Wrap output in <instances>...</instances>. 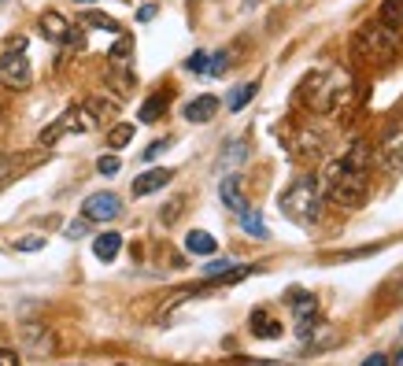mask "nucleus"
Wrapping results in <instances>:
<instances>
[{"mask_svg":"<svg viewBox=\"0 0 403 366\" xmlns=\"http://www.w3.org/2000/svg\"><path fill=\"white\" fill-rule=\"evenodd\" d=\"M367 189H370V170L367 167H355L344 156L329 163L326 170V192L333 204H344V207H359L367 200Z\"/></svg>","mask_w":403,"mask_h":366,"instance_id":"1","label":"nucleus"},{"mask_svg":"<svg viewBox=\"0 0 403 366\" xmlns=\"http://www.w3.org/2000/svg\"><path fill=\"white\" fill-rule=\"evenodd\" d=\"M396 52H399V30L385 26L381 19L377 23H367L352 41V56L359 63H370V67H385Z\"/></svg>","mask_w":403,"mask_h":366,"instance_id":"2","label":"nucleus"},{"mask_svg":"<svg viewBox=\"0 0 403 366\" xmlns=\"http://www.w3.org/2000/svg\"><path fill=\"white\" fill-rule=\"evenodd\" d=\"M282 214L296 226H311L322 214V189L311 174H300L285 192H282Z\"/></svg>","mask_w":403,"mask_h":366,"instance_id":"3","label":"nucleus"},{"mask_svg":"<svg viewBox=\"0 0 403 366\" xmlns=\"http://www.w3.org/2000/svg\"><path fill=\"white\" fill-rule=\"evenodd\" d=\"M304 93L311 97V107H318V112H333V107H337V104H341V100L352 93V78H348L344 71L311 74Z\"/></svg>","mask_w":403,"mask_h":366,"instance_id":"4","label":"nucleus"},{"mask_svg":"<svg viewBox=\"0 0 403 366\" xmlns=\"http://www.w3.org/2000/svg\"><path fill=\"white\" fill-rule=\"evenodd\" d=\"M23 49H26V41L15 37L4 49V56H0V78H4V85H11V89H26L30 85V59H26Z\"/></svg>","mask_w":403,"mask_h":366,"instance_id":"5","label":"nucleus"},{"mask_svg":"<svg viewBox=\"0 0 403 366\" xmlns=\"http://www.w3.org/2000/svg\"><path fill=\"white\" fill-rule=\"evenodd\" d=\"M93 126H96V115H89V107H71L67 115H59L49 130L41 134V144H52L63 134H86V130H93Z\"/></svg>","mask_w":403,"mask_h":366,"instance_id":"6","label":"nucleus"},{"mask_svg":"<svg viewBox=\"0 0 403 366\" xmlns=\"http://www.w3.org/2000/svg\"><path fill=\"white\" fill-rule=\"evenodd\" d=\"M81 214H86V222H111L122 214V200L115 192H93V197L81 204Z\"/></svg>","mask_w":403,"mask_h":366,"instance_id":"7","label":"nucleus"},{"mask_svg":"<svg viewBox=\"0 0 403 366\" xmlns=\"http://www.w3.org/2000/svg\"><path fill=\"white\" fill-rule=\"evenodd\" d=\"M377 159H381L385 170L399 167V159H403V122H392L385 130V137H381V144H377Z\"/></svg>","mask_w":403,"mask_h":366,"instance_id":"8","label":"nucleus"},{"mask_svg":"<svg viewBox=\"0 0 403 366\" xmlns=\"http://www.w3.org/2000/svg\"><path fill=\"white\" fill-rule=\"evenodd\" d=\"M41 37H49V41H67V45H81V37H78V30L63 19L59 11H45L41 15Z\"/></svg>","mask_w":403,"mask_h":366,"instance_id":"9","label":"nucleus"},{"mask_svg":"<svg viewBox=\"0 0 403 366\" xmlns=\"http://www.w3.org/2000/svg\"><path fill=\"white\" fill-rule=\"evenodd\" d=\"M171 178H174V170H166V167H152V170H144V174L134 178V197H148V192L163 189Z\"/></svg>","mask_w":403,"mask_h":366,"instance_id":"10","label":"nucleus"},{"mask_svg":"<svg viewBox=\"0 0 403 366\" xmlns=\"http://www.w3.org/2000/svg\"><path fill=\"white\" fill-rule=\"evenodd\" d=\"M219 197H222V204L229 207V211H244L248 207V200H244V185H241V174H226L222 178V185H219Z\"/></svg>","mask_w":403,"mask_h":366,"instance_id":"11","label":"nucleus"},{"mask_svg":"<svg viewBox=\"0 0 403 366\" xmlns=\"http://www.w3.org/2000/svg\"><path fill=\"white\" fill-rule=\"evenodd\" d=\"M215 112H219V97H211V93L185 104V119L189 122H207V119H215Z\"/></svg>","mask_w":403,"mask_h":366,"instance_id":"12","label":"nucleus"},{"mask_svg":"<svg viewBox=\"0 0 403 366\" xmlns=\"http://www.w3.org/2000/svg\"><path fill=\"white\" fill-rule=\"evenodd\" d=\"M252 333H256L259 340H278L282 337V322L270 318L267 311H252Z\"/></svg>","mask_w":403,"mask_h":366,"instance_id":"13","label":"nucleus"},{"mask_svg":"<svg viewBox=\"0 0 403 366\" xmlns=\"http://www.w3.org/2000/svg\"><path fill=\"white\" fill-rule=\"evenodd\" d=\"M119 248H122V233H100L96 241H93V255L100 263H111L115 255H119Z\"/></svg>","mask_w":403,"mask_h":366,"instance_id":"14","label":"nucleus"},{"mask_svg":"<svg viewBox=\"0 0 403 366\" xmlns=\"http://www.w3.org/2000/svg\"><path fill=\"white\" fill-rule=\"evenodd\" d=\"M185 248L193 252V255H215L219 241L207 229H193V233H185Z\"/></svg>","mask_w":403,"mask_h":366,"instance_id":"15","label":"nucleus"},{"mask_svg":"<svg viewBox=\"0 0 403 366\" xmlns=\"http://www.w3.org/2000/svg\"><path fill=\"white\" fill-rule=\"evenodd\" d=\"M289 304H292L296 318H311L314 315V296L304 292V289H289Z\"/></svg>","mask_w":403,"mask_h":366,"instance_id":"16","label":"nucleus"},{"mask_svg":"<svg viewBox=\"0 0 403 366\" xmlns=\"http://www.w3.org/2000/svg\"><path fill=\"white\" fill-rule=\"evenodd\" d=\"M241 226H244V233H252V237H256V241H263V237H270L267 233V222H263V214L259 211H241Z\"/></svg>","mask_w":403,"mask_h":366,"instance_id":"17","label":"nucleus"},{"mask_svg":"<svg viewBox=\"0 0 403 366\" xmlns=\"http://www.w3.org/2000/svg\"><path fill=\"white\" fill-rule=\"evenodd\" d=\"M256 89H259L256 81H244V85H237V89H233V93L226 97V107H229V112H241V107H244L252 97H256Z\"/></svg>","mask_w":403,"mask_h":366,"instance_id":"18","label":"nucleus"},{"mask_svg":"<svg viewBox=\"0 0 403 366\" xmlns=\"http://www.w3.org/2000/svg\"><path fill=\"white\" fill-rule=\"evenodd\" d=\"M381 23H385V26H403V0H385V4H381Z\"/></svg>","mask_w":403,"mask_h":366,"instance_id":"19","label":"nucleus"},{"mask_svg":"<svg viewBox=\"0 0 403 366\" xmlns=\"http://www.w3.org/2000/svg\"><path fill=\"white\" fill-rule=\"evenodd\" d=\"M163 112H166V97H163V93L148 97V100L141 104V122H156V119H159Z\"/></svg>","mask_w":403,"mask_h":366,"instance_id":"20","label":"nucleus"},{"mask_svg":"<svg viewBox=\"0 0 403 366\" xmlns=\"http://www.w3.org/2000/svg\"><path fill=\"white\" fill-rule=\"evenodd\" d=\"M81 23H86V26H96V30H108V34H119V30H122L111 15H100V11H86V15H81Z\"/></svg>","mask_w":403,"mask_h":366,"instance_id":"21","label":"nucleus"},{"mask_svg":"<svg viewBox=\"0 0 403 366\" xmlns=\"http://www.w3.org/2000/svg\"><path fill=\"white\" fill-rule=\"evenodd\" d=\"M130 141H134V126H130V122L111 126V134H108V144H111V148H126Z\"/></svg>","mask_w":403,"mask_h":366,"instance_id":"22","label":"nucleus"},{"mask_svg":"<svg viewBox=\"0 0 403 366\" xmlns=\"http://www.w3.org/2000/svg\"><path fill=\"white\" fill-rule=\"evenodd\" d=\"M244 152H248L244 141H229V152H226V159H222L219 167H226V170H229L233 163H241V159H244Z\"/></svg>","mask_w":403,"mask_h":366,"instance_id":"23","label":"nucleus"},{"mask_svg":"<svg viewBox=\"0 0 403 366\" xmlns=\"http://www.w3.org/2000/svg\"><path fill=\"white\" fill-rule=\"evenodd\" d=\"M226 67H229V52L207 56V74H226Z\"/></svg>","mask_w":403,"mask_h":366,"instance_id":"24","label":"nucleus"},{"mask_svg":"<svg viewBox=\"0 0 403 366\" xmlns=\"http://www.w3.org/2000/svg\"><path fill=\"white\" fill-rule=\"evenodd\" d=\"M207 56L211 52H193L185 59V71H193V74H207Z\"/></svg>","mask_w":403,"mask_h":366,"instance_id":"25","label":"nucleus"},{"mask_svg":"<svg viewBox=\"0 0 403 366\" xmlns=\"http://www.w3.org/2000/svg\"><path fill=\"white\" fill-rule=\"evenodd\" d=\"M233 267H237L233 259H215V263H207V267H204V274H207V277H222V274H229Z\"/></svg>","mask_w":403,"mask_h":366,"instance_id":"26","label":"nucleus"},{"mask_svg":"<svg viewBox=\"0 0 403 366\" xmlns=\"http://www.w3.org/2000/svg\"><path fill=\"white\" fill-rule=\"evenodd\" d=\"M130 52H134V41H130V37H122L119 45L111 49V59H115V63H126V59H130Z\"/></svg>","mask_w":403,"mask_h":366,"instance_id":"27","label":"nucleus"},{"mask_svg":"<svg viewBox=\"0 0 403 366\" xmlns=\"http://www.w3.org/2000/svg\"><path fill=\"white\" fill-rule=\"evenodd\" d=\"M119 167H122L119 156H100V159H96V170H100V174H108V178L119 174Z\"/></svg>","mask_w":403,"mask_h":366,"instance_id":"28","label":"nucleus"},{"mask_svg":"<svg viewBox=\"0 0 403 366\" xmlns=\"http://www.w3.org/2000/svg\"><path fill=\"white\" fill-rule=\"evenodd\" d=\"M166 148H171V141H152V144H148V148H144V159H148V163H152L156 156H163V152H166Z\"/></svg>","mask_w":403,"mask_h":366,"instance_id":"29","label":"nucleus"},{"mask_svg":"<svg viewBox=\"0 0 403 366\" xmlns=\"http://www.w3.org/2000/svg\"><path fill=\"white\" fill-rule=\"evenodd\" d=\"M37 248H45V237H23L19 241V252H37Z\"/></svg>","mask_w":403,"mask_h":366,"instance_id":"30","label":"nucleus"},{"mask_svg":"<svg viewBox=\"0 0 403 366\" xmlns=\"http://www.w3.org/2000/svg\"><path fill=\"white\" fill-rule=\"evenodd\" d=\"M67 237H71V241H78V237H86V222H71V226H67Z\"/></svg>","mask_w":403,"mask_h":366,"instance_id":"31","label":"nucleus"},{"mask_svg":"<svg viewBox=\"0 0 403 366\" xmlns=\"http://www.w3.org/2000/svg\"><path fill=\"white\" fill-rule=\"evenodd\" d=\"M359 366H389V359H385V355H381V352H374L370 359H363V362H359Z\"/></svg>","mask_w":403,"mask_h":366,"instance_id":"32","label":"nucleus"},{"mask_svg":"<svg viewBox=\"0 0 403 366\" xmlns=\"http://www.w3.org/2000/svg\"><path fill=\"white\" fill-rule=\"evenodd\" d=\"M137 19H141V23H148V19H156V4H144V8L137 11Z\"/></svg>","mask_w":403,"mask_h":366,"instance_id":"33","label":"nucleus"},{"mask_svg":"<svg viewBox=\"0 0 403 366\" xmlns=\"http://www.w3.org/2000/svg\"><path fill=\"white\" fill-rule=\"evenodd\" d=\"M0 366H19V355L15 352H0Z\"/></svg>","mask_w":403,"mask_h":366,"instance_id":"34","label":"nucleus"},{"mask_svg":"<svg viewBox=\"0 0 403 366\" xmlns=\"http://www.w3.org/2000/svg\"><path fill=\"white\" fill-rule=\"evenodd\" d=\"M392 366H403V348L396 352V359H392Z\"/></svg>","mask_w":403,"mask_h":366,"instance_id":"35","label":"nucleus"},{"mask_svg":"<svg viewBox=\"0 0 403 366\" xmlns=\"http://www.w3.org/2000/svg\"><path fill=\"white\" fill-rule=\"evenodd\" d=\"M399 296H403V277H399Z\"/></svg>","mask_w":403,"mask_h":366,"instance_id":"36","label":"nucleus"},{"mask_svg":"<svg viewBox=\"0 0 403 366\" xmlns=\"http://www.w3.org/2000/svg\"><path fill=\"white\" fill-rule=\"evenodd\" d=\"M78 4H93V0H78Z\"/></svg>","mask_w":403,"mask_h":366,"instance_id":"37","label":"nucleus"},{"mask_svg":"<svg viewBox=\"0 0 403 366\" xmlns=\"http://www.w3.org/2000/svg\"><path fill=\"white\" fill-rule=\"evenodd\" d=\"M71 366H78V362H71Z\"/></svg>","mask_w":403,"mask_h":366,"instance_id":"38","label":"nucleus"}]
</instances>
